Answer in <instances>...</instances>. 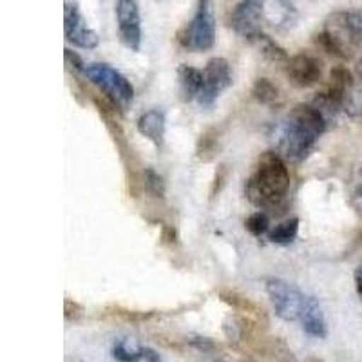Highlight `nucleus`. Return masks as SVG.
I'll use <instances>...</instances> for the list:
<instances>
[{
    "label": "nucleus",
    "mask_w": 362,
    "mask_h": 362,
    "mask_svg": "<svg viewBox=\"0 0 362 362\" xmlns=\"http://www.w3.org/2000/svg\"><path fill=\"white\" fill-rule=\"evenodd\" d=\"M362 40V35L355 24L354 13H334L325 22V29L315 35V44L328 54L339 58H350Z\"/></svg>",
    "instance_id": "nucleus-1"
},
{
    "label": "nucleus",
    "mask_w": 362,
    "mask_h": 362,
    "mask_svg": "<svg viewBox=\"0 0 362 362\" xmlns=\"http://www.w3.org/2000/svg\"><path fill=\"white\" fill-rule=\"evenodd\" d=\"M180 42L183 47L203 53L214 47L216 44V17L212 0H199L198 9L187 29L180 35Z\"/></svg>",
    "instance_id": "nucleus-2"
},
{
    "label": "nucleus",
    "mask_w": 362,
    "mask_h": 362,
    "mask_svg": "<svg viewBox=\"0 0 362 362\" xmlns=\"http://www.w3.org/2000/svg\"><path fill=\"white\" fill-rule=\"evenodd\" d=\"M90 82L100 89L119 107H129L134 98V87L124 74L111 67L109 64H90L83 73Z\"/></svg>",
    "instance_id": "nucleus-3"
},
{
    "label": "nucleus",
    "mask_w": 362,
    "mask_h": 362,
    "mask_svg": "<svg viewBox=\"0 0 362 362\" xmlns=\"http://www.w3.org/2000/svg\"><path fill=\"white\" fill-rule=\"evenodd\" d=\"M254 180L259 183L261 189L276 198H284L290 187V173L283 158L274 151L261 154L257 163V173Z\"/></svg>",
    "instance_id": "nucleus-4"
},
{
    "label": "nucleus",
    "mask_w": 362,
    "mask_h": 362,
    "mask_svg": "<svg viewBox=\"0 0 362 362\" xmlns=\"http://www.w3.org/2000/svg\"><path fill=\"white\" fill-rule=\"evenodd\" d=\"M267 292L277 317L283 321H299L308 296L283 279H268Z\"/></svg>",
    "instance_id": "nucleus-5"
},
{
    "label": "nucleus",
    "mask_w": 362,
    "mask_h": 362,
    "mask_svg": "<svg viewBox=\"0 0 362 362\" xmlns=\"http://www.w3.org/2000/svg\"><path fill=\"white\" fill-rule=\"evenodd\" d=\"M232 86L230 64L225 58L216 57L210 58L203 71V89L198 96L199 105L210 107L218 100L223 90Z\"/></svg>",
    "instance_id": "nucleus-6"
},
{
    "label": "nucleus",
    "mask_w": 362,
    "mask_h": 362,
    "mask_svg": "<svg viewBox=\"0 0 362 362\" xmlns=\"http://www.w3.org/2000/svg\"><path fill=\"white\" fill-rule=\"evenodd\" d=\"M64 33L67 40L82 49H95L100 44L98 33L86 24L80 13L78 0H64Z\"/></svg>",
    "instance_id": "nucleus-7"
},
{
    "label": "nucleus",
    "mask_w": 362,
    "mask_h": 362,
    "mask_svg": "<svg viewBox=\"0 0 362 362\" xmlns=\"http://www.w3.org/2000/svg\"><path fill=\"white\" fill-rule=\"evenodd\" d=\"M119 40L131 51H140L141 47V18L138 4L134 0H118L116 2Z\"/></svg>",
    "instance_id": "nucleus-8"
},
{
    "label": "nucleus",
    "mask_w": 362,
    "mask_h": 362,
    "mask_svg": "<svg viewBox=\"0 0 362 362\" xmlns=\"http://www.w3.org/2000/svg\"><path fill=\"white\" fill-rule=\"evenodd\" d=\"M261 21H263V0H241L232 11V28L238 35L254 40L261 35Z\"/></svg>",
    "instance_id": "nucleus-9"
},
{
    "label": "nucleus",
    "mask_w": 362,
    "mask_h": 362,
    "mask_svg": "<svg viewBox=\"0 0 362 362\" xmlns=\"http://www.w3.org/2000/svg\"><path fill=\"white\" fill-rule=\"evenodd\" d=\"M317 136H313L312 132H308L306 129H303L300 125H297L296 122L286 118V124L283 129V153L284 156L292 161H300L308 156V153L312 151L313 144H315Z\"/></svg>",
    "instance_id": "nucleus-10"
},
{
    "label": "nucleus",
    "mask_w": 362,
    "mask_h": 362,
    "mask_svg": "<svg viewBox=\"0 0 362 362\" xmlns=\"http://www.w3.org/2000/svg\"><path fill=\"white\" fill-rule=\"evenodd\" d=\"M286 74L297 87H310L322 76V64L310 53H297L286 62Z\"/></svg>",
    "instance_id": "nucleus-11"
},
{
    "label": "nucleus",
    "mask_w": 362,
    "mask_h": 362,
    "mask_svg": "<svg viewBox=\"0 0 362 362\" xmlns=\"http://www.w3.org/2000/svg\"><path fill=\"white\" fill-rule=\"evenodd\" d=\"M288 119L296 122L303 129L312 132L313 136H319L326 131V118L319 109H315L312 103H297L296 107L290 111Z\"/></svg>",
    "instance_id": "nucleus-12"
},
{
    "label": "nucleus",
    "mask_w": 362,
    "mask_h": 362,
    "mask_svg": "<svg viewBox=\"0 0 362 362\" xmlns=\"http://www.w3.org/2000/svg\"><path fill=\"white\" fill-rule=\"evenodd\" d=\"M299 322L303 325V329H305L310 337L325 339L326 335H328L325 313H322L321 305H319V300H317L315 297H306V305L305 310H303V315H300Z\"/></svg>",
    "instance_id": "nucleus-13"
},
{
    "label": "nucleus",
    "mask_w": 362,
    "mask_h": 362,
    "mask_svg": "<svg viewBox=\"0 0 362 362\" xmlns=\"http://www.w3.org/2000/svg\"><path fill=\"white\" fill-rule=\"evenodd\" d=\"M138 132L160 147L165 138V115L160 109H151L138 118Z\"/></svg>",
    "instance_id": "nucleus-14"
},
{
    "label": "nucleus",
    "mask_w": 362,
    "mask_h": 362,
    "mask_svg": "<svg viewBox=\"0 0 362 362\" xmlns=\"http://www.w3.org/2000/svg\"><path fill=\"white\" fill-rule=\"evenodd\" d=\"M177 82H180L181 98L185 102L198 98L203 89V73L199 69L187 64H181L177 67Z\"/></svg>",
    "instance_id": "nucleus-15"
},
{
    "label": "nucleus",
    "mask_w": 362,
    "mask_h": 362,
    "mask_svg": "<svg viewBox=\"0 0 362 362\" xmlns=\"http://www.w3.org/2000/svg\"><path fill=\"white\" fill-rule=\"evenodd\" d=\"M247 198L250 199L255 206L274 210V212H276V209H283L284 206V198H276V196H270L268 192H264L259 187V183L254 180V176H252L247 183Z\"/></svg>",
    "instance_id": "nucleus-16"
},
{
    "label": "nucleus",
    "mask_w": 362,
    "mask_h": 362,
    "mask_svg": "<svg viewBox=\"0 0 362 362\" xmlns=\"http://www.w3.org/2000/svg\"><path fill=\"white\" fill-rule=\"evenodd\" d=\"M344 98L346 96L339 95L337 90H334L332 87H326L325 90L317 93L315 98H313V102H312V105L315 109H319V111H321L326 118V116H334L335 112L342 107Z\"/></svg>",
    "instance_id": "nucleus-17"
},
{
    "label": "nucleus",
    "mask_w": 362,
    "mask_h": 362,
    "mask_svg": "<svg viewBox=\"0 0 362 362\" xmlns=\"http://www.w3.org/2000/svg\"><path fill=\"white\" fill-rule=\"evenodd\" d=\"M252 42H254L255 47L259 49V53L263 54L267 60H270V62L286 64L290 60L288 54H286V51H284L276 40H272L270 37H267V35H263V33L257 35V37H255Z\"/></svg>",
    "instance_id": "nucleus-18"
},
{
    "label": "nucleus",
    "mask_w": 362,
    "mask_h": 362,
    "mask_svg": "<svg viewBox=\"0 0 362 362\" xmlns=\"http://www.w3.org/2000/svg\"><path fill=\"white\" fill-rule=\"evenodd\" d=\"M297 232H299V219L290 218L286 221L276 225L274 230L268 232V239H270L272 243L288 245L297 238Z\"/></svg>",
    "instance_id": "nucleus-19"
},
{
    "label": "nucleus",
    "mask_w": 362,
    "mask_h": 362,
    "mask_svg": "<svg viewBox=\"0 0 362 362\" xmlns=\"http://www.w3.org/2000/svg\"><path fill=\"white\" fill-rule=\"evenodd\" d=\"M252 95L263 105H272L279 100V89L268 78H257L252 87Z\"/></svg>",
    "instance_id": "nucleus-20"
},
{
    "label": "nucleus",
    "mask_w": 362,
    "mask_h": 362,
    "mask_svg": "<svg viewBox=\"0 0 362 362\" xmlns=\"http://www.w3.org/2000/svg\"><path fill=\"white\" fill-rule=\"evenodd\" d=\"M334 90H337L339 95L346 96L348 90L354 87V76L344 66H335L334 69L329 71V86Z\"/></svg>",
    "instance_id": "nucleus-21"
},
{
    "label": "nucleus",
    "mask_w": 362,
    "mask_h": 362,
    "mask_svg": "<svg viewBox=\"0 0 362 362\" xmlns=\"http://www.w3.org/2000/svg\"><path fill=\"white\" fill-rule=\"evenodd\" d=\"M112 358L118 362H144L141 348H132L127 341H118L112 346Z\"/></svg>",
    "instance_id": "nucleus-22"
},
{
    "label": "nucleus",
    "mask_w": 362,
    "mask_h": 362,
    "mask_svg": "<svg viewBox=\"0 0 362 362\" xmlns=\"http://www.w3.org/2000/svg\"><path fill=\"white\" fill-rule=\"evenodd\" d=\"M218 153V134L216 131H206L198 141V156L209 161Z\"/></svg>",
    "instance_id": "nucleus-23"
},
{
    "label": "nucleus",
    "mask_w": 362,
    "mask_h": 362,
    "mask_svg": "<svg viewBox=\"0 0 362 362\" xmlns=\"http://www.w3.org/2000/svg\"><path fill=\"white\" fill-rule=\"evenodd\" d=\"M144 185L151 196L154 198H165V181L154 169L144 170Z\"/></svg>",
    "instance_id": "nucleus-24"
},
{
    "label": "nucleus",
    "mask_w": 362,
    "mask_h": 362,
    "mask_svg": "<svg viewBox=\"0 0 362 362\" xmlns=\"http://www.w3.org/2000/svg\"><path fill=\"white\" fill-rule=\"evenodd\" d=\"M268 226H270V219L264 212H254L252 216H248V219L245 221V228L250 232L255 238H261L263 234L268 232Z\"/></svg>",
    "instance_id": "nucleus-25"
},
{
    "label": "nucleus",
    "mask_w": 362,
    "mask_h": 362,
    "mask_svg": "<svg viewBox=\"0 0 362 362\" xmlns=\"http://www.w3.org/2000/svg\"><path fill=\"white\" fill-rule=\"evenodd\" d=\"M64 312H66L67 321H78L80 317L83 315L82 306H80L78 303L71 300V299H66V305H64Z\"/></svg>",
    "instance_id": "nucleus-26"
},
{
    "label": "nucleus",
    "mask_w": 362,
    "mask_h": 362,
    "mask_svg": "<svg viewBox=\"0 0 362 362\" xmlns=\"http://www.w3.org/2000/svg\"><path fill=\"white\" fill-rule=\"evenodd\" d=\"M64 57H66V64H67V66L74 67V71H82V73H86L87 66H86V64H83L82 58H80L78 54L74 53V51L64 49Z\"/></svg>",
    "instance_id": "nucleus-27"
},
{
    "label": "nucleus",
    "mask_w": 362,
    "mask_h": 362,
    "mask_svg": "<svg viewBox=\"0 0 362 362\" xmlns=\"http://www.w3.org/2000/svg\"><path fill=\"white\" fill-rule=\"evenodd\" d=\"M194 348H198L199 351H212L214 350V342L210 341V339H203V337H196L192 341H189Z\"/></svg>",
    "instance_id": "nucleus-28"
},
{
    "label": "nucleus",
    "mask_w": 362,
    "mask_h": 362,
    "mask_svg": "<svg viewBox=\"0 0 362 362\" xmlns=\"http://www.w3.org/2000/svg\"><path fill=\"white\" fill-rule=\"evenodd\" d=\"M144 351V362H161V357L153 348H141Z\"/></svg>",
    "instance_id": "nucleus-29"
},
{
    "label": "nucleus",
    "mask_w": 362,
    "mask_h": 362,
    "mask_svg": "<svg viewBox=\"0 0 362 362\" xmlns=\"http://www.w3.org/2000/svg\"><path fill=\"white\" fill-rule=\"evenodd\" d=\"M355 286H357V293L362 300V267L355 270Z\"/></svg>",
    "instance_id": "nucleus-30"
},
{
    "label": "nucleus",
    "mask_w": 362,
    "mask_h": 362,
    "mask_svg": "<svg viewBox=\"0 0 362 362\" xmlns=\"http://www.w3.org/2000/svg\"><path fill=\"white\" fill-rule=\"evenodd\" d=\"M354 17H355V24H357L358 31H361V35H362V11L361 13H354Z\"/></svg>",
    "instance_id": "nucleus-31"
},
{
    "label": "nucleus",
    "mask_w": 362,
    "mask_h": 362,
    "mask_svg": "<svg viewBox=\"0 0 362 362\" xmlns=\"http://www.w3.org/2000/svg\"><path fill=\"white\" fill-rule=\"evenodd\" d=\"M357 74L362 78V60H358V64H357Z\"/></svg>",
    "instance_id": "nucleus-32"
},
{
    "label": "nucleus",
    "mask_w": 362,
    "mask_h": 362,
    "mask_svg": "<svg viewBox=\"0 0 362 362\" xmlns=\"http://www.w3.org/2000/svg\"><path fill=\"white\" fill-rule=\"evenodd\" d=\"M219 362H225V361H219Z\"/></svg>",
    "instance_id": "nucleus-33"
},
{
    "label": "nucleus",
    "mask_w": 362,
    "mask_h": 362,
    "mask_svg": "<svg viewBox=\"0 0 362 362\" xmlns=\"http://www.w3.org/2000/svg\"><path fill=\"white\" fill-rule=\"evenodd\" d=\"M361 173H362V170H361Z\"/></svg>",
    "instance_id": "nucleus-34"
}]
</instances>
